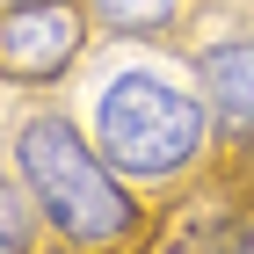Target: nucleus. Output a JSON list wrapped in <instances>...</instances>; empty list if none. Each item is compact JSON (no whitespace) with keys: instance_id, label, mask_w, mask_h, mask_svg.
Segmentation results:
<instances>
[{"instance_id":"nucleus-1","label":"nucleus","mask_w":254,"mask_h":254,"mask_svg":"<svg viewBox=\"0 0 254 254\" xmlns=\"http://www.w3.org/2000/svg\"><path fill=\"white\" fill-rule=\"evenodd\" d=\"M15 167H22V189L29 203L44 211V225L73 247H117L131 233V196L124 182L109 175V160L73 131V117L59 109H37V117H22L15 131Z\"/></svg>"},{"instance_id":"nucleus-2","label":"nucleus","mask_w":254,"mask_h":254,"mask_svg":"<svg viewBox=\"0 0 254 254\" xmlns=\"http://www.w3.org/2000/svg\"><path fill=\"white\" fill-rule=\"evenodd\" d=\"M87 124H95V153L131 182L182 175L203 153V138H211L203 95H189L167 73H145V65H124V73L102 80L95 102H87Z\"/></svg>"},{"instance_id":"nucleus-3","label":"nucleus","mask_w":254,"mask_h":254,"mask_svg":"<svg viewBox=\"0 0 254 254\" xmlns=\"http://www.w3.org/2000/svg\"><path fill=\"white\" fill-rule=\"evenodd\" d=\"M87 44V22H80L73 0H7L0 15V80H59Z\"/></svg>"},{"instance_id":"nucleus-4","label":"nucleus","mask_w":254,"mask_h":254,"mask_svg":"<svg viewBox=\"0 0 254 254\" xmlns=\"http://www.w3.org/2000/svg\"><path fill=\"white\" fill-rule=\"evenodd\" d=\"M196 95L225 138H254V37H225L196 59Z\"/></svg>"},{"instance_id":"nucleus-5","label":"nucleus","mask_w":254,"mask_h":254,"mask_svg":"<svg viewBox=\"0 0 254 254\" xmlns=\"http://www.w3.org/2000/svg\"><path fill=\"white\" fill-rule=\"evenodd\" d=\"M87 15L117 37H167L182 15V0H87Z\"/></svg>"},{"instance_id":"nucleus-6","label":"nucleus","mask_w":254,"mask_h":254,"mask_svg":"<svg viewBox=\"0 0 254 254\" xmlns=\"http://www.w3.org/2000/svg\"><path fill=\"white\" fill-rule=\"evenodd\" d=\"M0 254H29V203L0 182Z\"/></svg>"}]
</instances>
